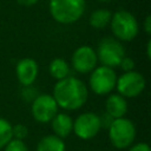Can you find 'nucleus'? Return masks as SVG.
<instances>
[{"label": "nucleus", "instance_id": "f257e3e1", "mask_svg": "<svg viewBox=\"0 0 151 151\" xmlns=\"http://www.w3.org/2000/svg\"><path fill=\"white\" fill-rule=\"evenodd\" d=\"M87 87L86 85L76 77H66L65 79L58 80L53 88V98L57 105L68 110L80 109L87 100Z\"/></svg>", "mask_w": 151, "mask_h": 151}, {"label": "nucleus", "instance_id": "f03ea898", "mask_svg": "<svg viewBox=\"0 0 151 151\" xmlns=\"http://www.w3.org/2000/svg\"><path fill=\"white\" fill-rule=\"evenodd\" d=\"M85 5V0H50V13L59 24H73L84 14Z\"/></svg>", "mask_w": 151, "mask_h": 151}, {"label": "nucleus", "instance_id": "7ed1b4c3", "mask_svg": "<svg viewBox=\"0 0 151 151\" xmlns=\"http://www.w3.org/2000/svg\"><path fill=\"white\" fill-rule=\"evenodd\" d=\"M110 25L114 37L122 41L133 40L139 31L138 21L134 15L124 9L117 11L114 14H112Z\"/></svg>", "mask_w": 151, "mask_h": 151}, {"label": "nucleus", "instance_id": "20e7f679", "mask_svg": "<svg viewBox=\"0 0 151 151\" xmlns=\"http://www.w3.org/2000/svg\"><path fill=\"white\" fill-rule=\"evenodd\" d=\"M136 137L134 124L124 117L113 119L109 127V138L111 144L117 149L129 147Z\"/></svg>", "mask_w": 151, "mask_h": 151}, {"label": "nucleus", "instance_id": "39448f33", "mask_svg": "<svg viewBox=\"0 0 151 151\" xmlns=\"http://www.w3.org/2000/svg\"><path fill=\"white\" fill-rule=\"evenodd\" d=\"M96 54L103 66L113 68L119 66L122 59L125 57V50L119 40L107 37L100 40Z\"/></svg>", "mask_w": 151, "mask_h": 151}, {"label": "nucleus", "instance_id": "423d86ee", "mask_svg": "<svg viewBox=\"0 0 151 151\" xmlns=\"http://www.w3.org/2000/svg\"><path fill=\"white\" fill-rule=\"evenodd\" d=\"M116 81H117V74L113 71V68L103 65L96 67L91 72L88 79L91 90L98 96L111 93L116 87Z\"/></svg>", "mask_w": 151, "mask_h": 151}, {"label": "nucleus", "instance_id": "0eeeda50", "mask_svg": "<svg viewBox=\"0 0 151 151\" xmlns=\"http://www.w3.org/2000/svg\"><path fill=\"white\" fill-rule=\"evenodd\" d=\"M145 78L136 71L123 73L116 81V87L120 96L133 98L139 96L145 88Z\"/></svg>", "mask_w": 151, "mask_h": 151}, {"label": "nucleus", "instance_id": "6e6552de", "mask_svg": "<svg viewBox=\"0 0 151 151\" xmlns=\"http://www.w3.org/2000/svg\"><path fill=\"white\" fill-rule=\"evenodd\" d=\"M58 105L51 94H39L33 99L32 114L38 123H48L58 113Z\"/></svg>", "mask_w": 151, "mask_h": 151}, {"label": "nucleus", "instance_id": "1a4fd4ad", "mask_svg": "<svg viewBox=\"0 0 151 151\" xmlns=\"http://www.w3.org/2000/svg\"><path fill=\"white\" fill-rule=\"evenodd\" d=\"M101 129L100 118L93 112H85L73 122V132L80 139H91L98 134Z\"/></svg>", "mask_w": 151, "mask_h": 151}, {"label": "nucleus", "instance_id": "9d476101", "mask_svg": "<svg viewBox=\"0 0 151 151\" xmlns=\"http://www.w3.org/2000/svg\"><path fill=\"white\" fill-rule=\"evenodd\" d=\"M97 54L91 46H80L72 54V66L79 73L92 72L97 67Z\"/></svg>", "mask_w": 151, "mask_h": 151}, {"label": "nucleus", "instance_id": "9b49d317", "mask_svg": "<svg viewBox=\"0 0 151 151\" xmlns=\"http://www.w3.org/2000/svg\"><path fill=\"white\" fill-rule=\"evenodd\" d=\"M38 64L32 58H24L19 60L15 67V73L19 83L22 86H31L38 77Z\"/></svg>", "mask_w": 151, "mask_h": 151}, {"label": "nucleus", "instance_id": "f8f14e48", "mask_svg": "<svg viewBox=\"0 0 151 151\" xmlns=\"http://www.w3.org/2000/svg\"><path fill=\"white\" fill-rule=\"evenodd\" d=\"M105 109H106V113L110 114L113 119L122 118L127 112V103L125 98L119 93H112L106 99Z\"/></svg>", "mask_w": 151, "mask_h": 151}, {"label": "nucleus", "instance_id": "ddd939ff", "mask_svg": "<svg viewBox=\"0 0 151 151\" xmlns=\"http://www.w3.org/2000/svg\"><path fill=\"white\" fill-rule=\"evenodd\" d=\"M51 123H52L53 132L55 133L57 137L61 139L67 137L73 131V120L66 113H57L51 120Z\"/></svg>", "mask_w": 151, "mask_h": 151}, {"label": "nucleus", "instance_id": "4468645a", "mask_svg": "<svg viewBox=\"0 0 151 151\" xmlns=\"http://www.w3.org/2000/svg\"><path fill=\"white\" fill-rule=\"evenodd\" d=\"M65 143L55 134L45 136L40 139L37 146V151H65Z\"/></svg>", "mask_w": 151, "mask_h": 151}, {"label": "nucleus", "instance_id": "2eb2a0df", "mask_svg": "<svg viewBox=\"0 0 151 151\" xmlns=\"http://www.w3.org/2000/svg\"><path fill=\"white\" fill-rule=\"evenodd\" d=\"M112 18V13L106 8H98L90 15V25L97 29L106 27Z\"/></svg>", "mask_w": 151, "mask_h": 151}, {"label": "nucleus", "instance_id": "dca6fc26", "mask_svg": "<svg viewBox=\"0 0 151 151\" xmlns=\"http://www.w3.org/2000/svg\"><path fill=\"white\" fill-rule=\"evenodd\" d=\"M48 71H50V74L57 80L65 79L66 77L70 76V66H68L67 61L64 60L63 58L53 59L50 64Z\"/></svg>", "mask_w": 151, "mask_h": 151}, {"label": "nucleus", "instance_id": "f3484780", "mask_svg": "<svg viewBox=\"0 0 151 151\" xmlns=\"http://www.w3.org/2000/svg\"><path fill=\"white\" fill-rule=\"evenodd\" d=\"M12 138L13 136L11 123L4 118H0V149L4 147Z\"/></svg>", "mask_w": 151, "mask_h": 151}, {"label": "nucleus", "instance_id": "a211bd4d", "mask_svg": "<svg viewBox=\"0 0 151 151\" xmlns=\"http://www.w3.org/2000/svg\"><path fill=\"white\" fill-rule=\"evenodd\" d=\"M5 151H28V149H27L26 144L24 143V140L12 138L5 145Z\"/></svg>", "mask_w": 151, "mask_h": 151}, {"label": "nucleus", "instance_id": "6ab92c4d", "mask_svg": "<svg viewBox=\"0 0 151 151\" xmlns=\"http://www.w3.org/2000/svg\"><path fill=\"white\" fill-rule=\"evenodd\" d=\"M28 134V130L25 125L22 124H17L14 126H12V136L14 139H20L24 140Z\"/></svg>", "mask_w": 151, "mask_h": 151}, {"label": "nucleus", "instance_id": "aec40b11", "mask_svg": "<svg viewBox=\"0 0 151 151\" xmlns=\"http://www.w3.org/2000/svg\"><path fill=\"white\" fill-rule=\"evenodd\" d=\"M119 66L125 71V72H130V71H133V67H134V61L130 58V57H124L119 64Z\"/></svg>", "mask_w": 151, "mask_h": 151}, {"label": "nucleus", "instance_id": "412c9836", "mask_svg": "<svg viewBox=\"0 0 151 151\" xmlns=\"http://www.w3.org/2000/svg\"><path fill=\"white\" fill-rule=\"evenodd\" d=\"M100 118V124H101V127H110V125L112 124V122H113V118L110 116V114H107V113H104V116H101V117H99Z\"/></svg>", "mask_w": 151, "mask_h": 151}, {"label": "nucleus", "instance_id": "4be33fe9", "mask_svg": "<svg viewBox=\"0 0 151 151\" xmlns=\"http://www.w3.org/2000/svg\"><path fill=\"white\" fill-rule=\"evenodd\" d=\"M129 151H151V150H150V146L146 143H137Z\"/></svg>", "mask_w": 151, "mask_h": 151}, {"label": "nucleus", "instance_id": "5701e85b", "mask_svg": "<svg viewBox=\"0 0 151 151\" xmlns=\"http://www.w3.org/2000/svg\"><path fill=\"white\" fill-rule=\"evenodd\" d=\"M144 29L146 32V34H150L151 33V17L147 15L145 18V21H144Z\"/></svg>", "mask_w": 151, "mask_h": 151}, {"label": "nucleus", "instance_id": "b1692460", "mask_svg": "<svg viewBox=\"0 0 151 151\" xmlns=\"http://www.w3.org/2000/svg\"><path fill=\"white\" fill-rule=\"evenodd\" d=\"M19 5L21 6H26V7H29V6H33L38 2V0H17Z\"/></svg>", "mask_w": 151, "mask_h": 151}, {"label": "nucleus", "instance_id": "393cba45", "mask_svg": "<svg viewBox=\"0 0 151 151\" xmlns=\"http://www.w3.org/2000/svg\"><path fill=\"white\" fill-rule=\"evenodd\" d=\"M146 55L149 59L151 58V41L150 40L147 41V45H146Z\"/></svg>", "mask_w": 151, "mask_h": 151}, {"label": "nucleus", "instance_id": "a878e982", "mask_svg": "<svg viewBox=\"0 0 151 151\" xmlns=\"http://www.w3.org/2000/svg\"><path fill=\"white\" fill-rule=\"evenodd\" d=\"M99 1H101V2H106V1H110V0H99Z\"/></svg>", "mask_w": 151, "mask_h": 151}]
</instances>
